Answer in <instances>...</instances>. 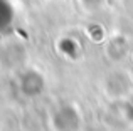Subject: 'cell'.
I'll return each mask as SVG.
<instances>
[{
  "label": "cell",
  "instance_id": "cell-1",
  "mask_svg": "<svg viewBox=\"0 0 133 131\" xmlns=\"http://www.w3.org/2000/svg\"><path fill=\"white\" fill-rule=\"evenodd\" d=\"M15 20V10L10 0H0V34H5Z\"/></svg>",
  "mask_w": 133,
  "mask_h": 131
},
{
  "label": "cell",
  "instance_id": "cell-2",
  "mask_svg": "<svg viewBox=\"0 0 133 131\" xmlns=\"http://www.w3.org/2000/svg\"><path fill=\"white\" fill-rule=\"evenodd\" d=\"M83 2L86 3V5H89V7H93V5H98V3L101 2V0H83Z\"/></svg>",
  "mask_w": 133,
  "mask_h": 131
},
{
  "label": "cell",
  "instance_id": "cell-3",
  "mask_svg": "<svg viewBox=\"0 0 133 131\" xmlns=\"http://www.w3.org/2000/svg\"><path fill=\"white\" fill-rule=\"evenodd\" d=\"M128 118H130L131 121H133V103L130 104V108H128Z\"/></svg>",
  "mask_w": 133,
  "mask_h": 131
}]
</instances>
